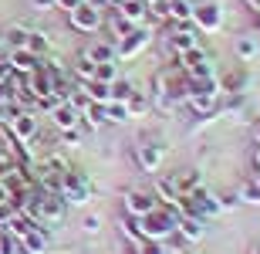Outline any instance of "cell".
I'll return each instance as SVG.
<instances>
[{
  "instance_id": "1",
  "label": "cell",
  "mask_w": 260,
  "mask_h": 254,
  "mask_svg": "<svg viewBox=\"0 0 260 254\" xmlns=\"http://www.w3.org/2000/svg\"><path fill=\"white\" fill-rule=\"evenodd\" d=\"M135 220H139V231H142L145 241H166V237L176 234V220L179 217L173 210H166V207H155V210H149L145 217H135Z\"/></svg>"
},
{
  "instance_id": "2",
  "label": "cell",
  "mask_w": 260,
  "mask_h": 254,
  "mask_svg": "<svg viewBox=\"0 0 260 254\" xmlns=\"http://www.w3.org/2000/svg\"><path fill=\"white\" fill-rule=\"evenodd\" d=\"M88 196H91V183L78 170H68L64 183H61V200L71 207H81V204H88Z\"/></svg>"
},
{
  "instance_id": "3",
  "label": "cell",
  "mask_w": 260,
  "mask_h": 254,
  "mask_svg": "<svg viewBox=\"0 0 260 254\" xmlns=\"http://www.w3.org/2000/svg\"><path fill=\"white\" fill-rule=\"evenodd\" d=\"M68 17H71V27L75 31H98L102 24H105V17H102V10L91 7V4H78L75 10H68Z\"/></svg>"
},
{
  "instance_id": "4",
  "label": "cell",
  "mask_w": 260,
  "mask_h": 254,
  "mask_svg": "<svg viewBox=\"0 0 260 254\" xmlns=\"http://www.w3.org/2000/svg\"><path fill=\"white\" fill-rule=\"evenodd\" d=\"M193 27L206 31V34H216V31L223 27V10L216 7V4H200V7H193Z\"/></svg>"
},
{
  "instance_id": "5",
  "label": "cell",
  "mask_w": 260,
  "mask_h": 254,
  "mask_svg": "<svg viewBox=\"0 0 260 254\" xmlns=\"http://www.w3.org/2000/svg\"><path fill=\"white\" fill-rule=\"evenodd\" d=\"M149 38H152V34H149L145 27H132L125 38H118V44H115V58H135V54H139V51L149 44Z\"/></svg>"
},
{
  "instance_id": "6",
  "label": "cell",
  "mask_w": 260,
  "mask_h": 254,
  "mask_svg": "<svg viewBox=\"0 0 260 254\" xmlns=\"http://www.w3.org/2000/svg\"><path fill=\"white\" fill-rule=\"evenodd\" d=\"M10 136L17 139V143H30V139L38 136V116L30 108H20L17 116L10 119Z\"/></svg>"
},
{
  "instance_id": "7",
  "label": "cell",
  "mask_w": 260,
  "mask_h": 254,
  "mask_svg": "<svg viewBox=\"0 0 260 254\" xmlns=\"http://www.w3.org/2000/svg\"><path fill=\"white\" fill-rule=\"evenodd\" d=\"M155 207H159V200H155L152 193H142V190L125 193V214L128 217H145L149 210H155Z\"/></svg>"
},
{
  "instance_id": "8",
  "label": "cell",
  "mask_w": 260,
  "mask_h": 254,
  "mask_svg": "<svg viewBox=\"0 0 260 254\" xmlns=\"http://www.w3.org/2000/svg\"><path fill=\"white\" fill-rule=\"evenodd\" d=\"M51 122H54V129H58V132H64V129H75L78 122H81V112H78V108L64 98L61 105L51 108Z\"/></svg>"
},
{
  "instance_id": "9",
  "label": "cell",
  "mask_w": 260,
  "mask_h": 254,
  "mask_svg": "<svg viewBox=\"0 0 260 254\" xmlns=\"http://www.w3.org/2000/svg\"><path fill=\"white\" fill-rule=\"evenodd\" d=\"M7 58H10V68L17 71V75H30V71H38L41 61H44V58H38V54H34V51H27V48L10 51Z\"/></svg>"
},
{
  "instance_id": "10",
  "label": "cell",
  "mask_w": 260,
  "mask_h": 254,
  "mask_svg": "<svg viewBox=\"0 0 260 254\" xmlns=\"http://www.w3.org/2000/svg\"><path fill=\"white\" fill-rule=\"evenodd\" d=\"M186 102H189V108H193L200 119H210L213 112H216V95H210V92H189Z\"/></svg>"
},
{
  "instance_id": "11",
  "label": "cell",
  "mask_w": 260,
  "mask_h": 254,
  "mask_svg": "<svg viewBox=\"0 0 260 254\" xmlns=\"http://www.w3.org/2000/svg\"><path fill=\"white\" fill-rule=\"evenodd\" d=\"M159 163H162V146H159V143H142V146H139V166H142L145 173H155Z\"/></svg>"
},
{
  "instance_id": "12",
  "label": "cell",
  "mask_w": 260,
  "mask_h": 254,
  "mask_svg": "<svg viewBox=\"0 0 260 254\" xmlns=\"http://www.w3.org/2000/svg\"><path fill=\"white\" fill-rule=\"evenodd\" d=\"M176 231H179L186 241H203V234H206V231H203V220L200 217H189V214H183L176 220Z\"/></svg>"
},
{
  "instance_id": "13",
  "label": "cell",
  "mask_w": 260,
  "mask_h": 254,
  "mask_svg": "<svg viewBox=\"0 0 260 254\" xmlns=\"http://www.w3.org/2000/svg\"><path fill=\"white\" fill-rule=\"evenodd\" d=\"M145 10H149V4H145V0H122L118 17H125L128 24H135V27H139V20L145 17Z\"/></svg>"
},
{
  "instance_id": "14",
  "label": "cell",
  "mask_w": 260,
  "mask_h": 254,
  "mask_svg": "<svg viewBox=\"0 0 260 254\" xmlns=\"http://www.w3.org/2000/svg\"><path fill=\"white\" fill-rule=\"evenodd\" d=\"M173 183H176V190H179V196H183V193H193V190H200L203 180H200V173H196V170H183L179 176H173Z\"/></svg>"
},
{
  "instance_id": "15",
  "label": "cell",
  "mask_w": 260,
  "mask_h": 254,
  "mask_svg": "<svg viewBox=\"0 0 260 254\" xmlns=\"http://www.w3.org/2000/svg\"><path fill=\"white\" fill-rule=\"evenodd\" d=\"M88 61H95V65H102V61H115V48L108 44V41H98V44H91V48L85 51Z\"/></svg>"
},
{
  "instance_id": "16",
  "label": "cell",
  "mask_w": 260,
  "mask_h": 254,
  "mask_svg": "<svg viewBox=\"0 0 260 254\" xmlns=\"http://www.w3.org/2000/svg\"><path fill=\"white\" fill-rule=\"evenodd\" d=\"M115 78H118L115 61H102V65H95V78H91V81H105V85H112Z\"/></svg>"
},
{
  "instance_id": "17",
  "label": "cell",
  "mask_w": 260,
  "mask_h": 254,
  "mask_svg": "<svg viewBox=\"0 0 260 254\" xmlns=\"http://www.w3.org/2000/svg\"><path fill=\"white\" fill-rule=\"evenodd\" d=\"M169 17L173 20H189L193 17V4H189V0H169Z\"/></svg>"
},
{
  "instance_id": "18",
  "label": "cell",
  "mask_w": 260,
  "mask_h": 254,
  "mask_svg": "<svg viewBox=\"0 0 260 254\" xmlns=\"http://www.w3.org/2000/svg\"><path fill=\"white\" fill-rule=\"evenodd\" d=\"M27 51H34L38 58H44V54H48V38H44L41 31H30L27 34Z\"/></svg>"
},
{
  "instance_id": "19",
  "label": "cell",
  "mask_w": 260,
  "mask_h": 254,
  "mask_svg": "<svg viewBox=\"0 0 260 254\" xmlns=\"http://www.w3.org/2000/svg\"><path fill=\"white\" fill-rule=\"evenodd\" d=\"M105 116H108V122H125V119H132L125 102H105Z\"/></svg>"
},
{
  "instance_id": "20",
  "label": "cell",
  "mask_w": 260,
  "mask_h": 254,
  "mask_svg": "<svg viewBox=\"0 0 260 254\" xmlns=\"http://www.w3.org/2000/svg\"><path fill=\"white\" fill-rule=\"evenodd\" d=\"M135 88H132V81H125V78H115L112 81V102H128V95H132Z\"/></svg>"
},
{
  "instance_id": "21",
  "label": "cell",
  "mask_w": 260,
  "mask_h": 254,
  "mask_svg": "<svg viewBox=\"0 0 260 254\" xmlns=\"http://www.w3.org/2000/svg\"><path fill=\"white\" fill-rule=\"evenodd\" d=\"M27 34H30V31H24V27H10L7 34H4V41L17 51V48H27Z\"/></svg>"
},
{
  "instance_id": "22",
  "label": "cell",
  "mask_w": 260,
  "mask_h": 254,
  "mask_svg": "<svg viewBox=\"0 0 260 254\" xmlns=\"http://www.w3.org/2000/svg\"><path fill=\"white\" fill-rule=\"evenodd\" d=\"M75 75H78V81H91L95 78V61H88L85 54L75 61Z\"/></svg>"
},
{
  "instance_id": "23",
  "label": "cell",
  "mask_w": 260,
  "mask_h": 254,
  "mask_svg": "<svg viewBox=\"0 0 260 254\" xmlns=\"http://www.w3.org/2000/svg\"><path fill=\"white\" fill-rule=\"evenodd\" d=\"M237 204H260V190L257 183H243L240 193H237Z\"/></svg>"
},
{
  "instance_id": "24",
  "label": "cell",
  "mask_w": 260,
  "mask_h": 254,
  "mask_svg": "<svg viewBox=\"0 0 260 254\" xmlns=\"http://www.w3.org/2000/svg\"><path fill=\"white\" fill-rule=\"evenodd\" d=\"M125 108H128V116H142L145 108H149V102H145V95L132 92V95H128V102H125Z\"/></svg>"
},
{
  "instance_id": "25",
  "label": "cell",
  "mask_w": 260,
  "mask_h": 254,
  "mask_svg": "<svg viewBox=\"0 0 260 254\" xmlns=\"http://www.w3.org/2000/svg\"><path fill=\"white\" fill-rule=\"evenodd\" d=\"M237 54H240L243 61H250L253 54H257V41H253V38H240V41H237Z\"/></svg>"
},
{
  "instance_id": "26",
  "label": "cell",
  "mask_w": 260,
  "mask_h": 254,
  "mask_svg": "<svg viewBox=\"0 0 260 254\" xmlns=\"http://www.w3.org/2000/svg\"><path fill=\"white\" fill-rule=\"evenodd\" d=\"M17 214V207L14 204H0V231H7V224H10V217Z\"/></svg>"
},
{
  "instance_id": "27",
  "label": "cell",
  "mask_w": 260,
  "mask_h": 254,
  "mask_svg": "<svg viewBox=\"0 0 260 254\" xmlns=\"http://www.w3.org/2000/svg\"><path fill=\"white\" fill-rule=\"evenodd\" d=\"M139 254H166L162 241H142V244H139Z\"/></svg>"
},
{
  "instance_id": "28",
  "label": "cell",
  "mask_w": 260,
  "mask_h": 254,
  "mask_svg": "<svg viewBox=\"0 0 260 254\" xmlns=\"http://www.w3.org/2000/svg\"><path fill=\"white\" fill-rule=\"evenodd\" d=\"M14 170H17V163H14L10 156H4V153H0V180H7Z\"/></svg>"
},
{
  "instance_id": "29",
  "label": "cell",
  "mask_w": 260,
  "mask_h": 254,
  "mask_svg": "<svg viewBox=\"0 0 260 254\" xmlns=\"http://www.w3.org/2000/svg\"><path fill=\"white\" fill-rule=\"evenodd\" d=\"M61 139H64L68 146H78V143H81V132H78V126L75 129H64V132H61Z\"/></svg>"
},
{
  "instance_id": "30",
  "label": "cell",
  "mask_w": 260,
  "mask_h": 254,
  "mask_svg": "<svg viewBox=\"0 0 260 254\" xmlns=\"http://www.w3.org/2000/svg\"><path fill=\"white\" fill-rule=\"evenodd\" d=\"M88 231V234H98V231H102V220H98V217H85V224H81Z\"/></svg>"
},
{
  "instance_id": "31",
  "label": "cell",
  "mask_w": 260,
  "mask_h": 254,
  "mask_svg": "<svg viewBox=\"0 0 260 254\" xmlns=\"http://www.w3.org/2000/svg\"><path fill=\"white\" fill-rule=\"evenodd\" d=\"M78 4H85V0H54V7H64V10H75Z\"/></svg>"
},
{
  "instance_id": "32",
  "label": "cell",
  "mask_w": 260,
  "mask_h": 254,
  "mask_svg": "<svg viewBox=\"0 0 260 254\" xmlns=\"http://www.w3.org/2000/svg\"><path fill=\"white\" fill-rule=\"evenodd\" d=\"M34 7H41V10H48V7H54V0H34Z\"/></svg>"
},
{
  "instance_id": "33",
  "label": "cell",
  "mask_w": 260,
  "mask_h": 254,
  "mask_svg": "<svg viewBox=\"0 0 260 254\" xmlns=\"http://www.w3.org/2000/svg\"><path fill=\"white\" fill-rule=\"evenodd\" d=\"M7 98H10V95H7V92H4V81H0V105H4Z\"/></svg>"
},
{
  "instance_id": "34",
  "label": "cell",
  "mask_w": 260,
  "mask_h": 254,
  "mask_svg": "<svg viewBox=\"0 0 260 254\" xmlns=\"http://www.w3.org/2000/svg\"><path fill=\"white\" fill-rule=\"evenodd\" d=\"M253 139H257V146H260V122L253 126Z\"/></svg>"
},
{
  "instance_id": "35",
  "label": "cell",
  "mask_w": 260,
  "mask_h": 254,
  "mask_svg": "<svg viewBox=\"0 0 260 254\" xmlns=\"http://www.w3.org/2000/svg\"><path fill=\"white\" fill-rule=\"evenodd\" d=\"M247 4H250V7H253V10L260 14V0H247Z\"/></svg>"
},
{
  "instance_id": "36",
  "label": "cell",
  "mask_w": 260,
  "mask_h": 254,
  "mask_svg": "<svg viewBox=\"0 0 260 254\" xmlns=\"http://www.w3.org/2000/svg\"><path fill=\"white\" fill-rule=\"evenodd\" d=\"M253 159H257V166H260V146H257V153H253Z\"/></svg>"
},
{
  "instance_id": "37",
  "label": "cell",
  "mask_w": 260,
  "mask_h": 254,
  "mask_svg": "<svg viewBox=\"0 0 260 254\" xmlns=\"http://www.w3.org/2000/svg\"><path fill=\"white\" fill-rule=\"evenodd\" d=\"M250 254H260V244H257V247H253V251H250Z\"/></svg>"
},
{
  "instance_id": "38",
  "label": "cell",
  "mask_w": 260,
  "mask_h": 254,
  "mask_svg": "<svg viewBox=\"0 0 260 254\" xmlns=\"http://www.w3.org/2000/svg\"><path fill=\"white\" fill-rule=\"evenodd\" d=\"M257 190H260V173H257Z\"/></svg>"
},
{
  "instance_id": "39",
  "label": "cell",
  "mask_w": 260,
  "mask_h": 254,
  "mask_svg": "<svg viewBox=\"0 0 260 254\" xmlns=\"http://www.w3.org/2000/svg\"><path fill=\"white\" fill-rule=\"evenodd\" d=\"M145 4H155V0H145Z\"/></svg>"
}]
</instances>
